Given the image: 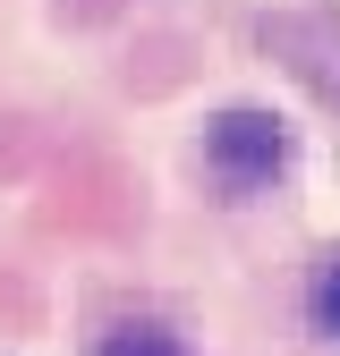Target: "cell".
Masks as SVG:
<instances>
[{"label": "cell", "instance_id": "1", "mask_svg": "<svg viewBox=\"0 0 340 356\" xmlns=\"http://www.w3.org/2000/svg\"><path fill=\"white\" fill-rule=\"evenodd\" d=\"M204 161L222 170V187H272V178L289 170V127L264 111V102H230L204 119Z\"/></svg>", "mask_w": 340, "mask_h": 356}, {"label": "cell", "instance_id": "2", "mask_svg": "<svg viewBox=\"0 0 340 356\" xmlns=\"http://www.w3.org/2000/svg\"><path fill=\"white\" fill-rule=\"evenodd\" d=\"M264 51H281L323 102H340V26L332 17H272L264 26Z\"/></svg>", "mask_w": 340, "mask_h": 356}, {"label": "cell", "instance_id": "3", "mask_svg": "<svg viewBox=\"0 0 340 356\" xmlns=\"http://www.w3.org/2000/svg\"><path fill=\"white\" fill-rule=\"evenodd\" d=\"M94 356H187V348L170 339L162 323H128V331H111V339H102Z\"/></svg>", "mask_w": 340, "mask_h": 356}, {"label": "cell", "instance_id": "4", "mask_svg": "<svg viewBox=\"0 0 340 356\" xmlns=\"http://www.w3.org/2000/svg\"><path fill=\"white\" fill-rule=\"evenodd\" d=\"M307 305H315V331H332V339H340V246L315 263V289H307Z\"/></svg>", "mask_w": 340, "mask_h": 356}]
</instances>
